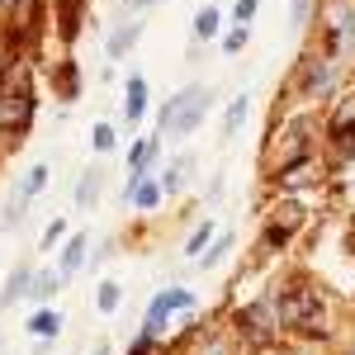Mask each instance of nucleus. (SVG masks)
Wrapping results in <instances>:
<instances>
[{"label": "nucleus", "instance_id": "obj_22", "mask_svg": "<svg viewBox=\"0 0 355 355\" xmlns=\"http://www.w3.org/2000/svg\"><path fill=\"white\" fill-rule=\"evenodd\" d=\"M28 331H33L38 341H57V331H62V313H57V308L33 313V318H28Z\"/></svg>", "mask_w": 355, "mask_h": 355}, {"label": "nucleus", "instance_id": "obj_26", "mask_svg": "<svg viewBox=\"0 0 355 355\" xmlns=\"http://www.w3.org/2000/svg\"><path fill=\"white\" fill-rule=\"evenodd\" d=\"M227 251H232V232H218V237L209 242V251L199 256V266H204V270H214V266H223V261H227Z\"/></svg>", "mask_w": 355, "mask_h": 355}, {"label": "nucleus", "instance_id": "obj_4", "mask_svg": "<svg viewBox=\"0 0 355 355\" xmlns=\"http://www.w3.org/2000/svg\"><path fill=\"white\" fill-rule=\"evenodd\" d=\"M214 110V85H185L175 100H166L162 114H157V128H162L166 142H180V137H190L204 119Z\"/></svg>", "mask_w": 355, "mask_h": 355}, {"label": "nucleus", "instance_id": "obj_6", "mask_svg": "<svg viewBox=\"0 0 355 355\" xmlns=\"http://www.w3.org/2000/svg\"><path fill=\"white\" fill-rule=\"evenodd\" d=\"M336 76H341V62L327 53V48H308L294 67V81H289V95L294 100H322L336 90Z\"/></svg>", "mask_w": 355, "mask_h": 355}, {"label": "nucleus", "instance_id": "obj_35", "mask_svg": "<svg viewBox=\"0 0 355 355\" xmlns=\"http://www.w3.org/2000/svg\"><path fill=\"white\" fill-rule=\"evenodd\" d=\"M256 10H261V0H237V10H232V15H237V24H251V19H256Z\"/></svg>", "mask_w": 355, "mask_h": 355}, {"label": "nucleus", "instance_id": "obj_8", "mask_svg": "<svg viewBox=\"0 0 355 355\" xmlns=\"http://www.w3.org/2000/svg\"><path fill=\"white\" fill-rule=\"evenodd\" d=\"M322 48L341 67L355 62V0H322Z\"/></svg>", "mask_w": 355, "mask_h": 355}, {"label": "nucleus", "instance_id": "obj_28", "mask_svg": "<svg viewBox=\"0 0 355 355\" xmlns=\"http://www.w3.org/2000/svg\"><path fill=\"white\" fill-rule=\"evenodd\" d=\"M95 308H100V313H119V308H123V284H119V279H105L100 294H95Z\"/></svg>", "mask_w": 355, "mask_h": 355}, {"label": "nucleus", "instance_id": "obj_12", "mask_svg": "<svg viewBox=\"0 0 355 355\" xmlns=\"http://www.w3.org/2000/svg\"><path fill=\"white\" fill-rule=\"evenodd\" d=\"M157 157H162V137H137L133 152H128V185H133V180H142V175L152 171V162H157ZM128 185H123V190H128Z\"/></svg>", "mask_w": 355, "mask_h": 355}, {"label": "nucleus", "instance_id": "obj_11", "mask_svg": "<svg viewBox=\"0 0 355 355\" xmlns=\"http://www.w3.org/2000/svg\"><path fill=\"white\" fill-rule=\"evenodd\" d=\"M85 251H90V237H85V232H71V237L62 242V256H57V275H62V284L81 275V266H85Z\"/></svg>", "mask_w": 355, "mask_h": 355}, {"label": "nucleus", "instance_id": "obj_3", "mask_svg": "<svg viewBox=\"0 0 355 355\" xmlns=\"http://www.w3.org/2000/svg\"><path fill=\"white\" fill-rule=\"evenodd\" d=\"M227 327H232V341H237L242 351H266V346H279V336H284L270 294H261V299H251V303H242V308H232Z\"/></svg>", "mask_w": 355, "mask_h": 355}, {"label": "nucleus", "instance_id": "obj_20", "mask_svg": "<svg viewBox=\"0 0 355 355\" xmlns=\"http://www.w3.org/2000/svg\"><path fill=\"white\" fill-rule=\"evenodd\" d=\"M180 351H185V346H166V336H147V331H137L123 355H180Z\"/></svg>", "mask_w": 355, "mask_h": 355}, {"label": "nucleus", "instance_id": "obj_17", "mask_svg": "<svg viewBox=\"0 0 355 355\" xmlns=\"http://www.w3.org/2000/svg\"><path fill=\"white\" fill-rule=\"evenodd\" d=\"M100 194H105V171H85L81 180H76V190H71V199H76V209H95L100 204Z\"/></svg>", "mask_w": 355, "mask_h": 355}, {"label": "nucleus", "instance_id": "obj_14", "mask_svg": "<svg viewBox=\"0 0 355 355\" xmlns=\"http://www.w3.org/2000/svg\"><path fill=\"white\" fill-rule=\"evenodd\" d=\"M351 133H355V90L336 100V110H331V119H327V142H336V137H351Z\"/></svg>", "mask_w": 355, "mask_h": 355}, {"label": "nucleus", "instance_id": "obj_5", "mask_svg": "<svg viewBox=\"0 0 355 355\" xmlns=\"http://www.w3.org/2000/svg\"><path fill=\"white\" fill-rule=\"evenodd\" d=\"M313 119H289V123H279L266 142V171L279 175V171H289V166L308 162V157H318V142H313Z\"/></svg>", "mask_w": 355, "mask_h": 355}, {"label": "nucleus", "instance_id": "obj_7", "mask_svg": "<svg viewBox=\"0 0 355 355\" xmlns=\"http://www.w3.org/2000/svg\"><path fill=\"white\" fill-rule=\"evenodd\" d=\"M303 223H308V214H303L299 199H279V204H270V214H266V223H261V237H256V256H261V261L279 256L284 246L294 242V232H299Z\"/></svg>", "mask_w": 355, "mask_h": 355}, {"label": "nucleus", "instance_id": "obj_23", "mask_svg": "<svg viewBox=\"0 0 355 355\" xmlns=\"http://www.w3.org/2000/svg\"><path fill=\"white\" fill-rule=\"evenodd\" d=\"M214 232H218V223L204 214V223L194 227V232H190V242H185V256H190V261H199V256L209 251V242H214Z\"/></svg>", "mask_w": 355, "mask_h": 355}, {"label": "nucleus", "instance_id": "obj_15", "mask_svg": "<svg viewBox=\"0 0 355 355\" xmlns=\"http://www.w3.org/2000/svg\"><path fill=\"white\" fill-rule=\"evenodd\" d=\"M53 90L62 100H76V95H81V67H76L71 57H62L53 67Z\"/></svg>", "mask_w": 355, "mask_h": 355}, {"label": "nucleus", "instance_id": "obj_33", "mask_svg": "<svg viewBox=\"0 0 355 355\" xmlns=\"http://www.w3.org/2000/svg\"><path fill=\"white\" fill-rule=\"evenodd\" d=\"M313 10H318V0H294V5H289L294 28H308V24H313Z\"/></svg>", "mask_w": 355, "mask_h": 355}, {"label": "nucleus", "instance_id": "obj_36", "mask_svg": "<svg viewBox=\"0 0 355 355\" xmlns=\"http://www.w3.org/2000/svg\"><path fill=\"white\" fill-rule=\"evenodd\" d=\"M90 355H110V346H105V341H100V346H95V351H90Z\"/></svg>", "mask_w": 355, "mask_h": 355}, {"label": "nucleus", "instance_id": "obj_31", "mask_svg": "<svg viewBox=\"0 0 355 355\" xmlns=\"http://www.w3.org/2000/svg\"><path fill=\"white\" fill-rule=\"evenodd\" d=\"M90 142H95V152H114V147H119V133H114V123H95Z\"/></svg>", "mask_w": 355, "mask_h": 355}, {"label": "nucleus", "instance_id": "obj_13", "mask_svg": "<svg viewBox=\"0 0 355 355\" xmlns=\"http://www.w3.org/2000/svg\"><path fill=\"white\" fill-rule=\"evenodd\" d=\"M162 199H166V194H162V180H147V175H142V180H133V185L123 190V204H133L137 214H152Z\"/></svg>", "mask_w": 355, "mask_h": 355}, {"label": "nucleus", "instance_id": "obj_34", "mask_svg": "<svg viewBox=\"0 0 355 355\" xmlns=\"http://www.w3.org/2000/svg\"><path fill=\"white\" fill-rule=\"evenodd\" d=\"M242 48H246V24H237L232 33H223V53H227V57H237Z\"/></svg>", "mask_w": 355, "mask_h": 355}, {"label": "nucleus", "instance_id": "obj_9", "mask_svg": "<svg viewBox=\"0 0 355 355\" xmlns=\"http://www.w3.org/2000/svg\"><path fill=\"white\" fill-rule=\"evenodd\" d=\"M190 308H194V294H190V289H180V284H175V289H162L157 299L147 303L142 331H147V336H166V322H171L175 313H190Z\"/></svg>", "mask_w": 355, "mask_h": 355}, {"label": "nucleus", "instance_id": "obj_1", "mask_svg": "<svg viewBox=\"0 0 355 355\" xmlns=\"http://www.w3.org/2000/svg\"><path fill=\"white\" fill-rule=\"evenodd\" d=\"M266 294H270V303H275V313H279V327H284V331H294V336H303V341H327V336H331L327 299H322L318 284H303V279L279 284V279H275Z\"/></svg>", "mask_w": 355, "mask_h": 355}, {"label": "nucleus", "instance_id": "obj_30", "mask_svg": "<svg viewBox=\"0 0 355 355\" xmlns=\"http://www.w3.org/2000/svg\"><path fill=\"white\" fill-rule=\"evenodd\" d=\"M28 279H33V270L28 266H19V270L5 279V294H0V303H15V299H24L28 294Z\"/></svg>", "mask_w": 355, "mask_h": 355}, {"label": "nucleus", "instance_id": "obj_16", "mask_svg": "<svg viewBox=\"0 0 355 355\" xmlns=\"http://www.w3.org/2000/svg\"><path fill=\"white\" fill-rule=\"evenodd\" d=\"M142 114H147V76L133 71V76H128V90H123V119L137 123Z\"/></svg>", "mask_w": 355, "mask_h": 355}, {"label": "nucleus", "instance_id": "obj_2", "mask_svg": "<svg viewBox=\"0 0 355 355\" xmlns=\"http://www.w3.org/2000/svg\"><path fill=\"white\" fill-rule=\"evenodd\" d=\"M33 114H38V100H33L28 71L24 67L0 71V137L5 142H24V133L33 128Z\"/></svg>", "mask_w": 355, "mask_h": 355}, {"label": "nucleus", "instance_id": "obj_10", "mask_svg": "<svg viewBox=\"0 0 355 355\" xmlns=\"http://www.w3.org/2000/svg\"><path fill=\"white\" fill-rule=\"evenodd\" d=\"M85 5H90V0H53V15H57V38H62V43H76V38H81Z\"/></svg>", "mask_w": 355, "mask_h": 355}, {"label": "nucleus", "instance_id": "obj_25", "mask_svg": "<svg viewBox=\"0 0 355 355\" xmlns=\"http://www.w3.org/2000/svg\"><path fill=\"white\" fill-rule=\"evenodd\" d=\"M242 119H246V95H237L227 105V114H223V142H232V137L242 133Z\"/></svg>", "mask_w": 355, "mask_h": 355}, {"label": "nucleus", "instance_id": "obj_19", "mask_svg": "<svg viewBox=\"0 0 355 355\" xmlns=\"http://www.w3.org/2000/svg\"><path fill=\"white\" fill-rule=\"evenodd\" d=\"M137 38H142V19H119V28L110 33V57L119 62V57L128 53V48H133Z\"/></svg>", "mask_w": 355, "mask_h": 355}, {"label": "nucleus", "instance_id": "obj_21", "mask_svg": "<svg viewBox=\"0 0 355 355\" xmlns=\"http://www.w3.org/2000/svg\"><path fill=\"white\" fill-rule=\"evenodd\" d=\"M0 15L19 19V33H33V19H38V0H0Z\"/></svg>", "mask_w": 355, "mask_h": 355}, {"label": "nucleus", "instance_id": "obj_29", "mask_svg": "<svg viewBox=\"0 0 355 355\" xmlns=\"http://www.w3.org/2000/svg\"><path fill=\"white\" fill-rule=\"evenodd\" d=\"M218 24H223L218 5H204V10L194 15V38H218Z\"/></svg>", "mask_w": 355, "mask_h": 355}, {"label": "nucleus", "instance_id": "obj_32", "mask_svg": "<svg viewBox=\"0 0 355 355\" xmlns=\"http://www.w3.org/2000/svg\"><path fill=\"white\" fill-rule=\"evenodd\" d=\"M62 242H67V218H53L43 227V251H57Z\"/></svg>", "mask_w": 355, "mask_h": 355}, {"label": "nucleus", "instance_id": "obj_27", "mask_svg": "<svg viewBox=\"0 0 355 355\" xmlns=\"http://www.w3.org/2000/svg\"><path fill=\"white\" fill-rule=\"evenodd\" d=\"M43 185H48V166L38 162V166H28V171H24V180H19V190H15V194H19V199H33V194H43Z\"/></svg>", "mask_w": 355, "mask_h": 355}, {"label": "nucleus", "instance_id": "obj_37", "mask_svg": "<svg viewBox=\"0 0 355 355\" xmlns=\"http://www.w3.org/2000/svg\"><path fill=\"white\" fill-rule=\"evenodd\" d=\"M346 355H355V346H351V351H346Z\"/></svg>", "mask_w": 355, "mask_h": 355}, {"label": "nucleus", "instance_id": "obj_24", "mask_svg": "<svg viewBox=\"0 0 355 355\" xmlns=\"http://www.w3.org/2000/svg\"><path fill=\"white\" fill-rule=\"evenodd\" d=\"M57 289H62V275H53V270H38L28 279V299H38V303H48Z\"/></svg>", "mask_w": 355, "mask_h": 355}, {"label": "nucleus", "instance_id": "obj_18", "mask_svg": "<svg viewBox=\"0 0 355 355\" xmlns=\"http://www.w3.org/2000/svg\"><path fill=\"white\" fill-rule=\"evenodd\" d=\"M190 171H194V157H190V152H185V157H175V162L157 175V180H162V194H180V190H185V180H190Z\"/></svg>", "mask_w": 355, "mask_h": 355}]
</instances>
